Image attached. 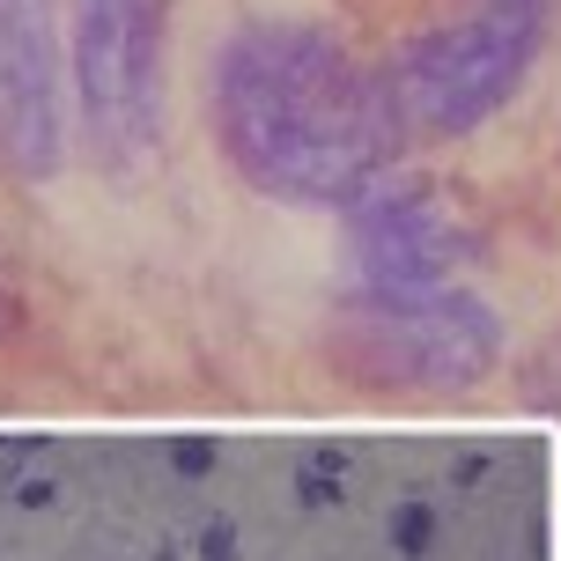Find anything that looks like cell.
Wrapping results in <instances>:
<instances>
[{
    "mask_svg": "<svg viewBox=\"0 0 561 561\" xmlns=\"http://www.w3.org/2000/svg\"><path fill=\"white\" fill-rule=\"evenodd\" d=\"M199 547H207V561H237V539H229V525L215 517L207 533H199Z\"/></svg>",
    "mask_w": 561,
    "mask_h": 561,
    "instance_id": "10",
    "label": "cell"
},
{
    "mask_svg": "<svg viewBox=\"0 0 561 561\" xmlns=\"http://www.w3.org/2000/svg\"><path fill=\"white\" fill-rule=\"evenodd\" d=\"M399 112L385 75L325 23H244L215 53V140L229 170L288 207H355L399 156Z\"/></svg>",
    "mask_w": 561,
    "mask_h": 561,
    "instance_id": "1",
    "label": "cell"
},
{
    "mask_svg": "<svg viewBox=\"0 0 561 561\" xmlns=\"http://www.w3.org/2000/svg\"><path fill=\"white\" fill-rule=\"evenodd\" d=\"M163 561H170V554H163Z\"/></svg>",
    "mask_w": 561,
    "mask_h": 561,
    "instance_id": "11",
    "label": "cell"
},
{
    "mask_svg": "<svg viewBox=\"0 0 561 561\" xmlns=\"http://www.w3.org/2000/svg\"><path fill=\"white\" fill-rule=\"evenodd\" d=\"M15 333H23V304H15V288L0 280V347H8Z\"/></svg>",
    "mask_w": 561,
    "mask_h": 561,
    "instance_id": "9",
    "label": "cell"
},
{
    "mask_svg": "<svg viewBox=\"0 0 561 561\" xmlns=\"http://www.w3.org/2000/svg\"><path fill=\"white\" fill-rule=\"evenodd\" d=\"M170 458H178V466H185V473H207V466H215V444H199V436H178V444H170Z\"/></svg>",
    "mask_w": 561,
    "mask_h": 561,
    "instance_id": "8",
    "label": "cell"
},
{
    "mask_svg": "<svg viewBox=\"0 0 561 561\" xmlns=\"http://www.w3.org/2000/svg\"><path fill=\"white\" fill-rule=\"evenodd\" d=\"M547 37V0H480L466 23L428 30L385 67L399 126L421 134H473L525 89Z\"/></svg>",
    "mask_w": 561,
    "mask_h": 561,
    "instance_id": "3",
    "label": "cell"
},
{
    "mask_svg": "<svg viewBox=\"0 0 561 561\" xmlns=\"http://www.w3.org/2000/svg\"><path fill=\"white\" fill-rule=\"evenodd\" d=\"M347 215H355V274H363V288H444L473 259V237L458 229V215L428 185H392L385 178Z\"/></svg>",
    "mask_w": 561,
    "mask_h": 561,
    "instance_id": "6",
    "label": "cell"
},
{
    "mask_svg": "<svg viewBox=\"0 0 561 561\" xmlns=\"http://www.w3.org/2000/svg\"><path fill=\"white\" fill-rule=\"evenodd\" d=\"M59 0H0V163L45 185L67 163V67Z\"/></svg>",
    "mask_w": 561,
    "mask_h": 561,
    "instance_id": "5",
    "label": "cell"
},
{
    "mask_svg": "<svg viewBox=\"0 0 561 561\" xmlns=\"http://www.w3.org/2000/svg\"><path fill=\"white\" fill-rule=\"evenodd\" d=\"M67 75L82 148L134 178L163 140V8L156 0H67Z\"/></svg>",
    "mask_w": 561,
    "mask_h": 561,
    "instance_id": "4",
    "label": "cell"
},
{
    "mask_svg": "<svg viewBox=\"0 0 561 561\" xmlns=\"http://www.w3.org/2000/svg\"><path fill=\"white\" fill-rule=\"evenodd\" d=\"M333 369L355 377L363 392H421L450 399L473 392L503 363V318L466 296L458 280L444 288H347L325 325Z\"/></svg>",
    "mask_w": 561,
    "mask_h": 561,
    "instance_id": "2",
    "label": "cell"
},
{
    "mask_svg": "<svg viewBox=\"0 0 561 561\" xmlns=\"http://www.w3.org/2000/svg\"><path fill=\"white\" fill-rule=\"evenodd\" d=\"M392 539H399V554H428V539H436V510L407 503V510L392 517Z\"/></svg>",
    "mask_w": 561,
    "mask_h": 561,
    "instance_id": "7",
    "label": "cell"
}]
</instances>
